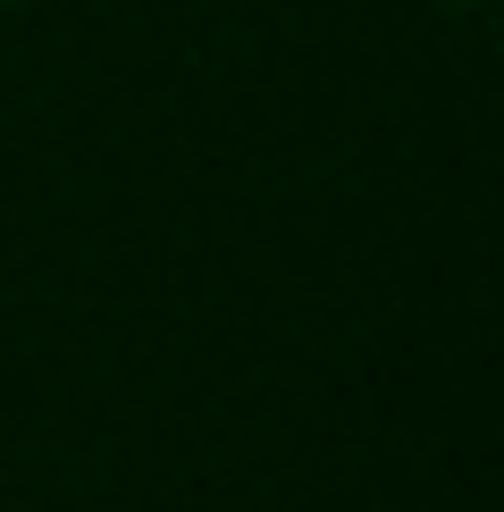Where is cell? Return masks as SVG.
I'll return each instance as SVG.
<instances>
[{
  "label": "cell",
  "mask_w": 504,
  "mask_h": 512,
  "mask_svg": "<svg viewBox=\"0 0 504 512\" xmlns=\"http://www.w3.org/2000/svg\"><path fill=\"white\" fill-rule=\"evenodd\" d=\"M0 9H9V0H0Z\"/></svg>",
  "instance_id": "6da1fadb"
}]
</instances>
